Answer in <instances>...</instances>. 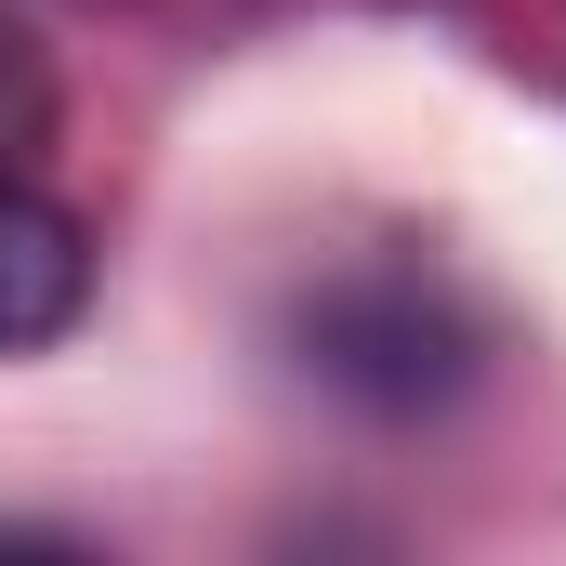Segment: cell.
Returning <instances> with one entry per match:
<instances>
[{"label": "cell", "mask_w": 566, "mask_h": 566, "mask_svg": "<svg viewBox=\"0 0 566 566\" xmlns=\"http://www.w3.org/2000/svg\"><path fill=\"white\" fill-rule=\"evenodd\" d=\"M40 119H53V80H40V53H27V40L0 27V171H27Z\"/></svg>", "instance_id": "cell-3"}, {"label": "cell", "mask_w": 566, "mask_h": 566, "mask_svg": "<svg viewBox=\"0 0 566 566\" xmlns=\"http://www.w3.org/2000/svg\"><path fill=\"white\" fill-rule=\"evenodd\" d=\"M80 303H93V224H80L53 185L0 171V356L66 343V329H80Z\"/></svg>", "instance_id": "cell-2"}, {"label": "cell", "mask_w": 566, "mask_h": 566, "mask_svg": "<svg viewBox=\"0 0 566 566\" xmlns=\"http://www.w3.org/2000/svg\"><path fill=\"white\" fill-rule=\"evenodd\" d=\"M290 369L316 396L369 409V422H434L488 369V316L409 251L396 264H343V277H316L290 303Z\"/></svg>", "instance_id": "cell-1"}]
</instances>
